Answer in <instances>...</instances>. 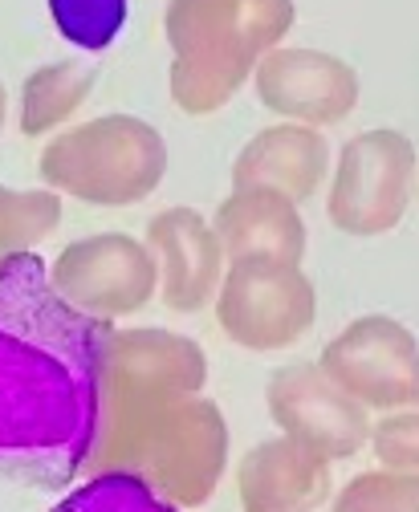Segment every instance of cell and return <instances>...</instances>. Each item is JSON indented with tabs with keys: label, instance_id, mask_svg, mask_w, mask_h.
<instances>
[{
	"label": "cell",
	"instance_id": "7402d4cb",
	"mask_svg": "<svg viewBox=\"0 0 419 512\" xmlns=\"http://www.w3.org/2000/svg\"><path fill=\"white\" fill-rule=\"evenodd\" d=\"M5 122H9V90L0 82V131H5Z\"/></svg>",
	"mask_w": 419,
	"mask_h": 512
},
{
	"label": "cell",
	"instance_id": "8fae6325",
	"mask_svg": "<svg viewBox=\"0 0 419 512\" xmlns=\"http://www.w3.org/2000/svg\"><path fill=\"white\" fill-rule=\"evenodd\" d=\"M253 86L261 106L281 122H302L318 131L350 118L358 106V74L350 61L302 45L269 49L253 70Z\"/></svg>",
	"mask_w": 419,
	"mask_h": 512
},
{
	"label": "cell",
	"instance_id": "ac0fdd59",
	"mask_svg": "<svg viewBox=\"0 0 419 512\" xmlns=\"http://www.w3.org/2000/svg\"><path fill=\"white\" fill-rule=\"evenodd\" d=\"M330 512H419V472H358L330 496Z\"/></svg>",
	"mask_w": 419,
	"mask_h": 512
},
{
	"label": "cell",
	"instance_id": "3957f363",
	"mask_svg": "<svg viewBox=\"0 0 419 512\" xmlns=\"http://www.w3.org/2000/svg\"><path fill=\"white\" fill-rule=\"evenodd\" d=\"M208 358L200 342L163 326L106 330L98 358V423L86 476L123 472L139 427L175 395L204 391Z\"/></svg>",
	"mask_w": 419,
	"mask_h": 512
},
{
	"label": "cell",
	"instance_id": "6da1fadb",
	"mask_svg": "<svg viewBox=\"0 0 419 512\" xmlns=\"http://www.w3.org/2000/svg\"><path fill=\"white\" fill-rule=\"evenodd\" d=\"M106 322L49 285L37 252L0 269V476L57 488L82 476L98 423Z\"/></svg>",
	"mask_w": 419,
	"mask_h": 512
},
{
	"label": "cell",
	"instance_id": "9c48e42d",
	"mask_svg": "<svg viewBox=\"0 0 419 512\" xmlns=\"http://www.w3.org/2000/svg\"><path fill=\"white\" fill-rule=\"evenodd\" d=\"M322 374L367 411L419 407V342L387 313H363L342 326L318 354Z\"/></svg>",
	"mask_w": 419,
	"mask_h": 512
},
{
	"label": "cell",
	"instance_id": "7a4b0ae2",
	"mask_svg": "<svg viewBox=\"0 0 419 512\" xmlns=\"http://www.w3.org/2000/svg\"><path fill=\"white\" fill-rule=\"evenodd\" d=\"M293 17V0H167L171 102L192 118L224 110L257 61L285 41Z\"/></svg>",
	"mask_w": 419,
	"mask_h": 512
},
{
	"label": "cell",
	"instance_id": "d6986e66",
	"mask_svg": "<svg viewBox=\"0 0 419 512\" xmlns=\"http://www.w3.org/2000/svg\"><path fill=\"white\" fill-rule=\"evenodd\" d=\"M53 512H179V508H171L139 476L106 472V476H86Z\"/></svg>",
	"mask_w": 419,
	"mask_h": 512
},
{
	"label": "cell",
	"instance_id": "2e32d148",
	"mask_svg": "<svg viewBox=\"0 0 419 512\" xmlns=\"http://www.w3.org/2000/svg\"><path fill=\"white\" fill-rule=\"evenodd\" d=\"M94 94V70L82 61H53L25 78L21 86V114L17 126L25 139H45L57 135L62 126L86 106Z\"/></svg>",
	"mask_w": 419,
	"mask_h": 512
},
{
	"label": "cell",
	"instance_id": "44dd1931",
	"mask_svg": "<svg viewBox=\"0 0 419 512\" xmlns=\"http://www.w3.org/2000/svg\"><path fill=\"white\" fill-rule=\"evenodd\" d=\"M371 452L383 468L419 472V407L379 419L371 431Z\"/></svg>",
	"mask_w": 419,
	"mask_h": 512
},
{
	"label": "cell",
	"instance_id": "52a82bcc",
	"mask_svg": "<svg viewBox=\"0 0 419 512\" xmlns=\"http://www.w3.org/2000/svg\"><path fill=\"white\" fill-rule=\"evenodd\" d=\"M415 167V143L395 126H375L346 139L326 191L330 224L363 240L395 232L415 196Z\"/></svg>",
	"mask_w": 419,
	"mask_h": 512
},
{
	"label": "cell",
	"instance_id": "ffe728a7",
	"mask_svg": "<svg viewBox=\"0 0 419 512\" xmlns=\"http://www.w3.org/2000/svg\"><path fill=\"white\" fill-rule=\"evenodd\" d=\"M49 13L62 37H70L82 49H102L123 29L127 0H49Z\"/></svg>",
	"mask_w": 419,
	"mask_h": 512
},
{
	"label": "cell",
	"instance_id": "5bb4252c",
	"mask_svg": "<svg viewBox=\"0 0 419 512\" xmlns=\"http://www.w3.org/2000/svg\"><path fill=\"white\" fill-rule=\"evenodd\" d=\"M330 179V143L318 126L277 122L257 131L232 159V187H273L293 204L318 196Z\"/></svg>",
	"mask_w": 419,
	"mask_h": 512
},
{
	"label": "cell",
	"instance_id": "5b68a950",
	"mask_svg": "<svg viewBox=\"0 0 419 512\" xmlns=\"http://www.w3.org/2000/svg\"><path fill=\"white\" fill-rule=\"evenodd\" d=\"M127 476L147 480L171 508H200L216 496L228 472V423L204 395H175L135 435Z\"/></svg>",
	"mask_w": 419,
	"mask_h": 512
},
{
	"label": "cell",
	"instance_id": "4fadbf2b",
	"mask_svg": "<svg viewBox=\"0 0 419 512\" xmlns=\"http://www.w3.org/2000/svg\"><path fill=\"white\" fill-rule=\"evenodd\" d=\"M330 468L285 435L261 439L236 464V500L245 512H318L334 496Z\"/></svg>",
	"mask_w": 419,
	"mask_h": 512
},
{
	"label": "cell",
	"instance_id": "ba28073f",
	"mask_svg": "<svg viewBox=\"0 0 419 512\" xmlns=\"http://www.w3.org/2000/svg\"><path fill=\"white\" fill-rule=\"evenodd\" d=\"M49 285L66 305L110 326L143 313L159 297V269L143 240L127 232H94L53 256Z\"/></svg>",
	"mask_w": 419,
	"mask_h": 512
},
{
	"label": "cell",
	"instance_id": "277c9868",
	"mask_svg": "<svg viewBox=\"0 0 419 512\" xmlns=\"http://www.w3.org/2000/svg\"><path fill=\"white\" fill-rule=\"evenodd\" d=\"M37 175L57 196L94 208L143 204L167 175V143L147 118L102 114L49 135Z\"/></svg>",
	"mask_w": 419,
	"mask_h": 512
},
{
	"label": "cell",
	"instance_id": "8992f818",
	"mask_svg": "<svg viewBox=\"0 0 419 512\" xmlns=\"http://www.w3.org/2000/svg\"><path fill=\"white\" fill-rule=\"evenodd\" d=\"M212 305L232 346L249 354H277L310 334L318 317V289L302 265L277 256H245L228 261Z\"/></svg>",
	"mask_w": 419,
	"mask_h": 512
},
{
	"label": "cell",
	"instance_id": "7c38bea8",
	"mask_svg": "<svg viewBox=\"0 0 419 512\" xmlns=\"http://www.w3.org/2000/svg\"><path fill=\"white\" fill-rule=\"evenodd\" d=\"M143 244L159 269V301L171 313H200L216 301L228 256L212 228V220L188 204L163 208L151 216Z\"/></svg>",
	"mask_w": 419,
	"mask_h": 512
},
{
	"label": "cell",
	"instance_id": "9a60e30c",
	"mask_svg": "<svg viewBox=\"0 0 419 512\" xmlns=\"http://www.w3.org/2000/svg\"><path fill=\"white\" fill-rule=\"evenodd\" d=\"M212 228L228 261L245 256H277L289 265L306 261V220L297 204L273 187H232L212 216Z\"/></svg>",
	"mask_w": 419,
	"mask_h": 512
},
{
	"label": "cell",
	"instance_id": "30bf717a",
	"mask_svg": "<svg viewBox=\"0 0 419 512\" xmlns=\"http://www.w3.org/2000/svg\"><path fill=\"white\" fill-rule=\"evenodd\" d=\"M265 407L277 423V435L322 456L326 464L354 460L371 447V411L334 387L318 362L281 366L265 387Z\"/></svg>",
	"mask_w": 419,
	"mask_h": 512
},
{
	"label": "cell",
	"instance_id": "e0dca14e",
	"mask_svg": "<svg viewBox=\"0 0 419 512\" xmlns=\"http://www.w3.org/2000/svg\"><path fill=\"white\" fill-rule=\"evenodd\" d=\"M62 224V196L49 187H5L0 183V269L13 256L33 252Z\"/></svg>",
	"mask_w": 419,
	"mask_h": 512
}]
</instances>
